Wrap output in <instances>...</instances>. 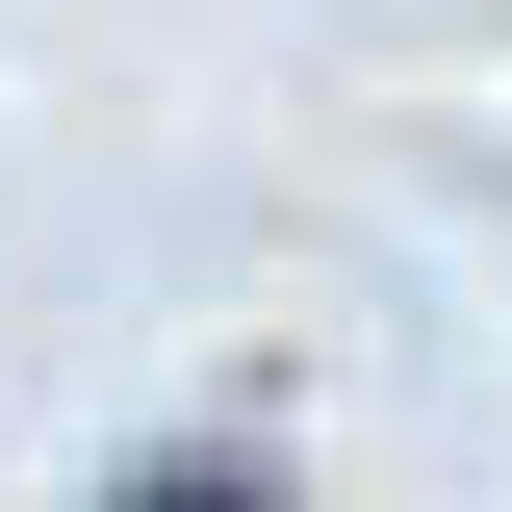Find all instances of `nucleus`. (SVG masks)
<instances>
[{"label":"nucleus","instance_id":"nucleus-1","mask_svg":"<svg viewBox=\"0 0 512 512\" xmlns=\"http://www.w3.org/2000/svg\"><path fill=\"white\" fill-rule=\"evenodd\" d=\"M180 512H231V487H180Z\"/></svg>","mask_w":512,"mask_h":512}]
</instances>
